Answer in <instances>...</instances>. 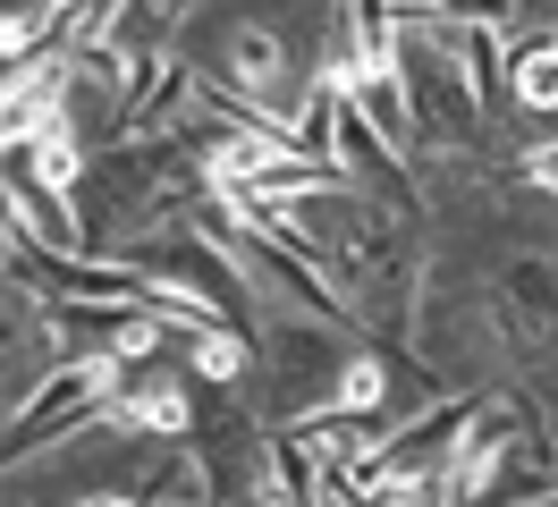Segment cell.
Listing matches in <instances>:
<instances>
[{
    "label": "cell",
    "instance_id": "obj_6",
    "mask_svg": "<svg viewBox=\"0 0 558 507\" xmlns=\"http://www.w3.org/2000/svg\"><path fill=\"white\" fill-rule=\"evenodd\" d=\"M381 364H348V381H339V414H364V406H381Z\"/></svg>",
    "mask_w": 558,
    "mask_h": 507
},
{
    "label": "cell",
    "instance_id": "obj_8",
    "mask_svg": "<svg viewBox=\"0 0 558 507\" xmlns=\"http://www.w3.org/2000/svg\"><path fill=\"white\" fill-rule=\"evenodd\" d=\"M533 186H558V144H542V153H533Z\"/></svg>",
    "mask_w": 558,
    "mask_h": 507
},
{
    "label": "cell",
    "instance_id": "obj_5",
    "mask_svg": "<svg viewBox=\"0 0 558 507\" xmlns=\"http://www.w3.org/2000/svg\"><path fill=\"white\" fill-rule=\"evenodd\" d=\"M195 372H204V381H238L245 372V347L229 330H204V347H195Z\"/></svg>",
    "mask_w": 558,
    "mask_h": 507
},
{
    "label": "cell",
    "instance_id": "obj_3",
    "mask_svg": "<svg viewBox=\"0 0 558 507\" xmlns=\"http://www.w3.org/2000/svg\"><path fill=\"white\" fill-rule=\"evenodd\" d=\"M517 101L524 110H558V51H524L517 60Z\"/></svg>",
    "mask_w": 558,
    "mask_h": 507
},
{
    "label": "cell",
    "instance_id": "obj_4",
    "mask_svg": "<svg viewBox=\"0 0 558 507\" xmlns=\"http://www.w3.org/2000/svg\"><path fill=\"white\" fill-rule=\"evenodd\" d=\"M35 178L51 186V195H60V186L76 178V144H69L60 128H43V135H35Z\"/></svg>",
    "mask_w": 558,
    "mask_h": 507
},
{
    "label": "cell",
    "instance_id": "obj_1",
    "mask_svg": "<svg viewBox=\"0 0 558 507\" xmlns=\"http://www.w3.org/2000/svg\"><path fill=\"white\" fill-rule=\"evenodd\" d=\"M51 110H60V85H51V76L9 85V94H0V144H26V135H43V128H51Z\"/></svg>",
    "mask_w": 558,
    "mask_h": 507
},
{
    "label": "cell",
    "instance_id": "obj_2",
    "mask_svg": "<svg viewBox=\"0 0 558 507\" xmlns=\"http://www.w3.org/2000/svg\"><path fill=\"white\" fill-rule=\"evenodd\" d=\"M119 423H144V432H186V398L178 389H144V398H128V406H110Z\"/></svg>",
    "mask_w": 558,
    "mask_h": 507
},
{
    "label": "cell",
    "instance_id": "obj_7",
    "mask_svg": "<svg viewBox=\"0 0 558 507\" xmlns=\"http://www.w3.org/2000/svg\"><path fill=\"white\" fill-rule=\"evenodd\" d=\"M238 76H245V85H271V76H279V43H271V34H245V43H238Z\"/></svg>",
    "mask_w": 558,
    "mask_h": 507
}]
</instances>
